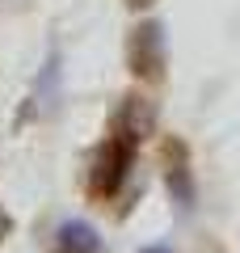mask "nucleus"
<instances>
[{
	"instance_id": "1",
	"label": "nucleus",
	"mask_w": 240,
	"mask_h": 253,
	"mask_svg": "<svg viewBox=\"0 0 240 253\" xmlns=\"http://www.w3.org/2000/svg\"><path fill=\"white\" fill-rule=\"evenodd\" d=\"M135 148H139V139L114 131V135H110L106 144L93 152V169H89V190H93V199H114L118 190H122L126 169L135 165Z\"/></svg>"
},
{
	"instance_id": "2",
	"label": "nucleus",
	"mask_w": 240,
	"mask_h": 253,
	"mask_svg": "<svg viewBox=\"0 0 240 253\" xmlns=\"http://www.w3.org/2000/svg\"><path fill=\"white\" fill-rule=\"evenodd\" d=\"M126 63L139 81H160L164 63H169V46H164V26L160 21H139L126 38Z\"/></svg>"
},
{
	"instance_id": "3",
	"label": "nucleus",
	"mask_w": 240,
	"mask_h": 253,
	"mask_svg": "<svg viewBox=\"0 0 240 253\" xmlns=\"http://www.w3.org/2000/svg\"><path fill=\"white\" fill-rule=\"evenodd\" d=\"M51 253H101V236L93 232V224L68 219V224H59V232L51 236Z\"/></svg>"
},
{
	"instance_id": "4",
	"label": "nucleus",
	"mask_w": 240,
	"mask_h": 253,
	"mask_svg": "<svg viewBox=\"0 0 240 253\" xmlns=\"http://www.w3.org/2000/svg\"><path fill=\"white\" fill-rule=\"evenodd\" d=\"M126 4H131V9H148L152 0H126Z\"/></svg>"
},
{
	"instance_id": "5",
	"label": "nucleus",
	"mask_w": 240,
	"mask_h": 253,
	"mask_svg": "<svg viewBox=\"0 0 240 253\" xmlns=\"http://www.w3.org/2000/svg\"><path fill=\"white\" fill-rule=\"evenodd\" d=\"M143 253H173V249H164V245H152V249H143Z\"/></svg>"
}]
</instances>
